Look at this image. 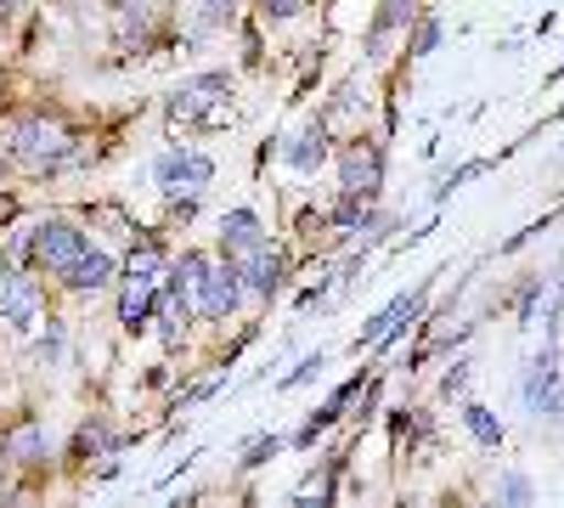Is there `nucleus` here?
I'll list each match as a JSON object with an SVG mask.
<instances>
[{"label":"nucleus","mask_w":564,"mask_h":508,"mask_svg":"<svg viewBox=\"0 0 564 508\" xmlns=\"http://www.w3.org/2000/svg\"><path fill=\"white\" fill-rule=\"evenodd\" d=\"M220 238H226V266H238L243 283H254L260 294H276L282 266H276V255H271V244H265V233H260V220H254L249 209H231V215L220 220Z\"/></svg>","instance_id":"1"},{"label":"nucleus","mask_w":564,"mask_h":508,"mask_svg":"<svg viewBox=\"0 0 564 508\" xmlns=\"http://www.w3.org/2000/svg\"><path fill=\"white\" fill-rule=\"evenodd\" d=\"M7 148L29 164V170H57L68 159V130L57 119H18L12 136H7Z\"/></svg>","instance_id":"2"},{"label":"nucleus","mask_w":564,"mask_h":508,"mask_svg":"<svg viewBox=\"0 0 564 508\" xmlns=\"http://www.w3.org/2000/svg\"><path fill=\"white\" fill-rule=\"evenodd\" d=\"M29 255H34V266H45V271L68 277V271H74V266L90 255V238L79 233V226H68V220H45V226H34Z\"/></svg>","instance_id":"3"},{"label":"nucleus","mask_w":564,"mask_h":508,"mask_svg":"<svg viewBox=\"0 0 564 508\" xmlns=\"http://www.w3.org/2000/svg\"><path fill=\"white\" fill-rule=\"evenodd\" d=\"M243 271L238 266H209V277L198 283V311L204 316H215V322H226L231 311H238V300H243Z\"/></svg>","instance_id":"4"},{"label":"nucleus","mask_w":564,"mask_h":508,"mask_svg":"<svg viewBox=\"0 0 564 508\" xmlns=\"http://www.w3.org/2000/svg\"><path fill=\"white\" fill-rule=\"evenodd\" d=\"M339 175H345V193L372 198V193H379V181H384V159H379V148H372V142H350V148L339 153Z\"/></svg>","instance_id":"5"},{"label":"nucleus","mask_w":564,"mask_h":508,"mask_svg":"<svg viewBox=\"0 0 564 508\" xmlns=\"http://www.w3.org/2000/svg\"><path fill=\"white\" fill-rule=\"evenodd\" d=\"M209 175H215V164L204 153H164L159 159V181H164L170 193H204Z\"/></svg>","instance_id":"6"},{"label":"nucleus","mask_w":564,"mask_h":508,"mask_svg":"<svg viewBox=\"0 0 564 508\" xmlns=\"http://www.w3.org/2000/svg\"><path fill=\"white\" fill-rule=\"evenodd\" d=\"M0 316H7L12 328H29V322L40 316V289L29 283V277L0 271Z\"/></svg>","instance_id":"7"},{"label":"nucleus","mask_w":564,"mask_h":508,"mask_svg":"<svg viewBox=\"0 0 564 508\" xmlns=\"http://www.w3.org/2000/svg\"><path fill=\"white\" fill-rule=\"evenodd\" d=\"M0 452H7L12 464H40V457H45V424H40V419L12 424L7 435H0Z\"/></svg>","instance_id":"8"},{"label":"nucleus","mask_w":564,"mask_h":508,"mask_svg":"<svg viewBox=\"0 0 564 508\" xmlns=\"http://www.w3.org/2000/svg\"><path fill=\"white\" fill-rule=\"evenodd\" d=\"M153 300H159L153 277H130L124 300H119V322H124V328H141V322H148V311H153Z\"/></svg>","instance_id":"9"},{"label":"nucleus","mask_w":564,"mask_h":508,"mask_svg":"<svg viewBox=\"0 0 564 508\" xmlns=\"http://www.w3.org/2000/svg\"><path fill=\"white\" fill-rule=\"evenodd\" d=\"M108 277H113V260H108L102 249H90V255H85V260H79V266L63 277V283H68L74 294H97V289L108 283Z\"/></svg>","instance_id":"10"},{"label":"nucleus","mask_w":564,"mask_h":508,"mask_svg":"<svg viewBox=\"0 0 564 508\" xmlns=\"http://www.w3.org/2000/svg\"><path fill=\"white\" fill-rule=\"evenodd\" d=\"M322 159H327V130H322V125L300 130V136H294V148H289V164H294V170H316Z\"/></svg>","instance_id":"11"},{"label":"nucleus","mask_w":564,"mask_h":508,"mask_svg":"<svg viewBox=\"0 0 564 508\" xmlns=\"http://www.w3.org/2000/svg\"><path fill=\"white\" fill-rule=\"evenodd\" d=\"M463 424H468V435H475L480 446H502V419H497V412L491 407H463Z\"/></svg>","instance_id":"12"},{"label":"nucleus","mask_w":564,"mask_h":508,"mask_svg":"<svg viewBox=\"0 0 564 508\" xmlns=\"http://www.w3.org/2000/svg\"><path fill=\"white\" fill-rule=\"evenodd\" d=\"M159 328H164L170 345H175V334L186 328V300H181L175 289H159Z\"/></svg>","instance_id":"13"},{"label":"nucleus","mask_w":564,"mask_h":508,"mask_svg":"<svg viewBox=\"0 0 564 508\" xmlns=\"http://www.w3.org/2000/svg\"><path fill=\"white\" fill-rule=\"evenodd\" d=\"M412 7H417V0H384V7H379V23H372V45H379V40H384V34L395 29V23H406V18H417Z\"/></svg>","instance_id":"14"},{"label":"nucleus","mask_w":564,"mask_h":508,"mask_svg":"<svg viewBox=\"0 0 564 508\" xmlns=\"http://www.w3.org/2000/svg\"><path fill=\"white\" fill-rule=\"evenodd\" d=\"M204 277H209V260H204V255H193V249H186V255L175 260V283H186V289H198Z\"/></svg>","instance_id":"15"},{"label":"nucleus","mask_w":564,"mask_h":508,"mask_svg":"<svg viewBox=\"0 0 564 508\" xmlns=\"http://www.w3.org/2000/svg\"><path fill=\"white\" fill-rule=\"evenodd\" d=\"M435 45H441V18H423L417 34H412V57H430Z\"/></svg>","instance_id":"16"},{"label":"nucleus","mask_w":564,"mask_h":508,"mask_svg":"<svg viewBox=\"0 0 564 508\" xmlns=\"http://www.w3.org/2000/svg\"><path fill=\"white\" fill-rule=\"evenodd\" d=\"M74 446H79V452H113V430H108V424H85Z\"/></svg>","instance_id":"17"},{"label":"nucleus","mask_w":564,"mask_h":508,"mask_svg":"<svg viewBox=\"0 0 564 508\" xmlns=\"http://www.w3.org/2000/svg\"><path fill=\"white\" fill-rule=\"evenodd\" d=\"M497 497H502V502H513V508H525V502H531V480H525V475H502Z\"/></svg>","instance_id":"18"},{"label":"nucleus","mask_w":564,"mask_h":508,"mask_svg":"<svg viewBox=\"0 0 564 508\" xmlns=\"http://www.w3.org/2000/svg\"><path fill=\"white\" fill-rule=\"evenodd\" d=\"M130 277H159V249H153V244H141V249L130 255Z\"/></svg>","instance_id":"19"},{"label":"nucleus","mask_w":564,"mask_h":508,"mask_svg":"<svg viewBox=\"0 0 564 508\" xmlns=\"http://www.w3.org/2000/svg\"><path fill=\"white\" fill-rule=\"evenodd\" d=\"M260 12L282 23V18H300V12H305V0H260Z\"/></svg>","instance_id":"20"},{"label":"nucleus","mask_w":564,"mask_h":508,"mask_svg":"<svg viewBox=\"0 0 564 508\" xmlns=\"http://www.w3.org/2000/svg\"><path fill=\"white\" fill-rule=\"evenodd\" d=\"M271 452H276V435H260V441H254V446L243 452V464H249V469H260V464H265Z\"/></svg>","instance_id":"21"},{"label":"nucleus","mask_w":564,"mask_h":508,"mask_svg":"<svg viewBox=\"0 0 564 508\" xmlns=\"http://www.w3.org/2000/svg\"><path fill=\"white\" fill-rule=\"evenodd\" d=\"M463 379H468V361H457V367H452V374H446V385H441V390L452 396V390H463Z\"/></svg>","instance_id":"22"},{"label":"nucleus","mask_w":564,"mask_h":508,"mask_svg":"<svg viewBox=\"0 0 564 508\" xmlns=\"http://www.w3.org/2000/svg\"><path fill=\"white\" fill-rule=\"evenodd\" d=\"M198 7H204V12H209V18H226V12H231V7H238V0H198Z\"/></svg>","instance_id":"23"},{"label":"nucleus","mask_w":564,"mask_h":508,"mask_svg":"<svg viewBox=\"0 0 564 508\" xmlns=\"http://www.w3.org/2000/svg\"><path fill=\"white\" fill-rule=\"evenodd\" d=\"M7 220H18V198H12V193H0V226H7Z\"/></svg>","instance_id":"24"},{"label":"nucleus","mask_w":564,"mask_h":508,"mask_svg":"<svg viewBox=\"0 0 564 508\" xmlns=\"http://www.w3.org/2000/svg\"><path fill=\"white\" fill-rule=\"evenodd\" d=\"M12 7H18V0H0V12H12Z\"/></svg>","instance_id":"25"},{"label":"nucleus","mask_w":564,"mask_h":508,"mask_svg":"<svg viewBox=\"0 0 564 508\" xmlns=\"http://www.w3.org/2000/svg\"><path fill=\"white\" fill-rule=\"evenodd\" d=\"M547 79H564V63H558V68H553V74H547Z\"/></svg>","instance_id":"26"},{"label":"nucleus","mask_w":564,"mask_h":508,"mask_svg":"<svg viewBox=\"0 0 564 508\" xmlns=\"http://www.w3.org/2000/svg\"><path fill=\"white\" fill-rule=\"evenodd\" d=\"M0 170H7V153H0Z\"/></svg>","instance_id":"27"}]
</instances>
